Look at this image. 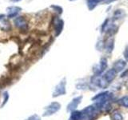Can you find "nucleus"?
<instances>
[{
	"mask_svg": "<svg viewBox=\"0 0 128 120\" xmlns=\"http://www.w3.org/2000/svg\"><path fill=\"white\" fill-rule=\"evenodd\" d=\"M114 39H110L106 44H105V49L107 53H111L114 50Z\"/></svg>",
	"mask_w": 128,
	"mask_h": 120,
	"instance_id": "obj_13",
	"label": "nucleus"
},
{
	"mask_svg": "<svg viewBox=\"0 0 128 120\" xmlns=\"http://www.w3.org/2000/svg\"><path fill=\"white\" fill-rule=\"evenodd\" d=\"M127 86H128V81H127Z\"/></svg>",
	"mask_w": 128,
	"mask_h": 120,
	"instance_id": "obj_23",
	"label": "nucleus"
},
{
	"mask_svg": "<svg viewBox=\"0 0 128 120\" xmlns=\"http://www.w3.org/2000/svg\"><path fill=\"white\" fill-rule=\"evenodd\" d=\"M118 103L120 106L125 108H128V96H123L122 98L118 100Z\"/></svg>",
	"mask_w": 128,
	"mask_h": 120,
	"instance_id": "obj_14",
	"label": "nucleus"
},
{
	"mask_svg": "<svg viewBox=\"0 0 128 120\" xmlns=\"http://www.w3.org/2000/svg\"><path fill=\"white\" fill-rule=\"evenodd\" d=\"M103 0H87V6L90 10H94V8L98 6L99 2H102Z\"/></svg>",
	"mask_w": 128,
	"mask_h": 120,
	"instance_id": "obj_11",
	"label": "nucleus"
},
{
	"mask_svg": "<svg viewBox=\"0 0 128 120\" xmlns=\"http://www.w3.org/2000/svg\"><path fill=\"white\" fill-rule=\"evenodd\" d=\"M9 97H10V96H9V94H8V92H4V94H3V102L2 103L1 107H3L7 103L8 100H9Z\"/></svg>",
	"mask_w": 128,
	"mask_h": 120,
	"instance_id": "obj_18",
	"label": "nucleus"
},
{
	"mask_svg": "<svg viewBox=\"0 0 128 120\" xmlns=\"http://www.w3.org/2000/svg\"><path fill=\"white\" fill-rule=\"evenodd\" d=\"M125 16V12L122 10H117L114 13V19H119Z\"/></svg>",
	"mask_w": 128,
	"mask_h": 120,
	"instance_id": "obj_16",
	"label": "nucleus"
},
{
	"mask_svg": "<svg viewBox=\"0 0 128 120\" xmlns=\"http://www.w3.org/2000/svg\"><path fill=\"white\" fill-rule=\"evenodd\" d=\"M15 25L16 26H18V28L22 30H26L27 28V23L26 22V20L24 19L22 17H19L17 19H15Z\"/></svg>",
	"mask_w": 128,
	"mask_h": 120,
	"instance_id": "obj_9",
	"label": "nucleus"
},
{
	"mask_svg": "<svg viewBox=\"0 0 128 120\" xmlns=\"http://www.w3.org/2000/svg\"><path fill=\"white\" fill-rule=\"evenodd\" d=\"M107 68V60L105 58H102L100 60L98 65H96L93 68L94 75H101Z\"/></svg>",
	"mask_w": 128,
	"mask_h": 120,
	"instance_id": "obj_5",
	"label": "nucleus"
},
{
	"mask_svg": "<svg viewBox=\"0 0 128 120\" xmlns=\"http://www.w3.org/2000/svg\"><path fill=\"white\" fill-rule=\"evenodd\" d=\"M82 116L80 120H94L97 115L100 113L99 110L95 105H91L86 106L85 109H83L82 111Z\"/></svg>",
	"mask_w": 128,
	"mask_h": 120,
	"instance_id": "obj_1",
	"label": "nucleus"
},
{
	"mask_svg": "<svg viewBox=\"0 0 128 120\" xmlns=\"http://www.w3.org/2000/svg\"><path fill=\"white\" fill-rule=\"evenodd\" d=\"M62 28H63V22L62 20L58 19V22L55 23V35L56 36H58L61 34Z\"/></svg>",
	"mask_w": 128,
	"mask_h": 120,
	"instance_id": "obj_10",
	"label": "nucleus"
},
{
	"mask_svg": "<svg viewBox=\"0 0 128 120\" xmlns=\"http://www.w3.org/2000/svg\"><path fill=\"white\" fill-rule=\"evenodd\" d=\"M111 118H112V120H123V117H122V114L118 110L113 112Z\"/></svg>",
	"mask_w": 128,
	"mask_h": 120,
	"instance_id": "obj_17",
	"label": "nucleus"
},
{
	"mask_svg": "<svg viewBox=\"0 0 128 120\" xmlns=\"http://www.w3.org/2000/svg\"><path fill=\"white\" fill-rule=\"evenodd\" d=\"M60 108H61V105L58 102H51L49 106L45 107V111H44V113L42 114L43 117H49V116L54 114L60 110Z\"/></svg>",
	"mask_w": 128,
	"mask_h": 120,
	"instance_id": "obj_2",
	"label": "nucleus"
},
{
	"mask_svg": "<svg viewBox=\"0 0 128 120\" xmlns=\"http://www.w3.org/2000/svg\"><path fill=\"white\" fill-rule=\"evenodd\" d=\"M116 76H117V72L112 68V69L108 70L106 72V74L103 75V77L106 79V81L110 84V82H112L115 79Z\"/></svg>",
	"mask_w": 128,
	"mask_h": 120,
	"instance_id": "obj_7",
	"label": "nucleus"
},
{
	"mask_svg": "<svg viewBox=\"0 0 128 120\" xmlns=\"http://www.w3.org/2000/svg\"><path fill=\"white\" fill-rule=\"evenodd\" d=\"M82 99V96H78V97L74 98L69 104H68L66 110L69 112H72V111L75 110L76 108H77L79 104L81 103Z\"/></svg>",
	"mask_w": 128,
	"mask_h": 120,
	"instance_id": "obj_6",
	"label": "nucleus"
},
{
	"mask_svg": "<svg viewBox=\"0 0 128 120\" xmlns=\"http://www.w3.org/2000/svg\"><path fill=\"white\" fill-rule=\"evenodd\" d=\"M2 17H4V16H3V15H2V14H1V15H0V18H2Z\"/></svg>",
	"mask_w": 128,
	"mask_h": 120,
	"instance_id": "obj_22",
	"label": "nucleus"
},
{
	"mask_svg": "<svg viewBox=\"0 0 128 120\" xmlns=\"http://www.w3.org/2000/svg\"><path fill=\"white\" fill-rule=\"evenodd\" d=\"M70 1H74V0H70Z\"/></svg>",
	"mask_w": 128,
	"mask_h": 120,
	"instance_id": "obj_24",
	"label": "nucleus"
},
{
	"mask_svg": "<svg viewBox=\"0 0 128 120\" xmlns=\"http://www.w3.org/2000/svg\"><path fill=\"white\" fill-rule=\"evenodd\" d=\"M82 116V112L78 110H74L71 112L69 120H80Z\"/></svg>",
	"mask_w": 128,
	"mask_h": 120,
	"instance_id": "obj_12",
	"label": "nucleus"
},
{
	"mask_svg": "<svg viewBox=\"0 0 128 120\" xmlns=\"http://www.w3.org/2000/svg\"><path fill=\"white\" fill-rule=\"evenodd\" d=\"M21 10L20 8L18 7H11L10 9V11H8V17L9 18H12V17H14V16L17 15V14L19 12V10Z\"/></svg>",
	"mask_w": 128,
	"mask_h": 120,
	"instance_id": "obj_15",
	"label": "nucleus"
},
{
	"mask_svg": "<svg viewBox=\"0 0 128 120\" xmlns=\"http://www.w3.org/2000/svg\"><path fill=\"white\" fill-rule=\"evenodd\" d=\"M124 58H125L126 61L128 62V46H126L125 51H124Z\"/></svg>",
	"mask_w": 128,
	"mask_h": 120,
	"instance_id": "obj_20",
	"label": "nucleus"
},
{
	"mask_svg": "<svg viewBox=\"0 0 128 120\" xmlns=\"http://www.w3.org/2000/svg\"><path fill=\"white\" fill-rule=\"evenodd\" d=\"M66 78H63L62 81L55 86L54 90L53 92V95H52L53 96V98H57V97H58V96L66 94Z\"/></svg>",
	"mask_w": 128,
	"mask_h": 120,
	"instance_id": "obj_4",
	"label": "nucleus"
},
{
	"mask_svg": "<svg viewBox=\"0 0 128 120\" xmlns=\"http://www.w3.org/2000/svg\"><path fill=\"white\" fill-rule=\"evenodd\" d=\"M26 120H40V117L37 114H34L30 116V117L29 118H27Z\"/></svg>",
	"mask_w": 128,
	"mask_h": 120,
	"instance_id": "obj_19",
	"label": "nucleus"
},
{
	"mask_svg": "<svg viewBox=\"0 0 128 120\" xmlns=\"http://www.w3.org/2000/svg\"><path fill=\"white\" fill-rule=\"evenodd\" d=\"M12 1H14V2H17V1H19V0H12Z\"/></svg>",
	"mask_w": 128,
	"mask_h": 120,
	"instance_id": "obj_21",
	"label": "nucleus"
},
{
	"mask_svg": "<svg viewBox=\"0 0 128 120\" xmlns=\"http://www.w3.org/2000/svg\"><path fill=\"white\" fill-rule=\"evenodd\" d=\"M90 82L93 84L94 86H98L102 89H105L108 86L109 83H108L104 77H102L101 75H94L93 77L90 78Z\"/></svg>",
	"mask_w": 128,
	"mask_h": 120,
	"instance_id": "obj_3",
	"label": "nucleus"
},
{
	"mask_svg": "<svg viewBox=\"0 0 128 120\" xmlns=\"http://www.w3.org/2000/svg\"><path fill=\"white\" fill-rule=\"evenodd\" d=\"M126 61H124V60H118V61H116L114 63V66H113V69L117 72H121L124 70V68L126 67Z\"/></svg>",
	"mask_w": 128,
	"mask_h": 120,
	"instance_id": "obj_8",
	"label": "nucleus"
}]
</instances>
